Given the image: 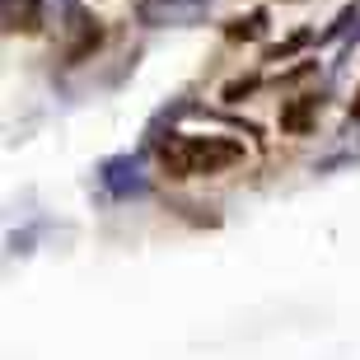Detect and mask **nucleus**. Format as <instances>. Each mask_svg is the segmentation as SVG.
Masks as SVG:
<instances>
[{
  "mask_svg": "<svg viewBox=\"0 0 360 360\" xmlns=\"http://www.w3.org/2000/svg\"><path fill=\"white\" fill-rule=\"evenodd\" d=\"M160 164L169 178H215L243 164V146L225 136H178L160 150Z\"/></svg>",
  "mask_w": 360,
  "mask_h": 360,
  "instance_id": "nucleus-1",
  "label": "nucleus"
},
{
  "mask_svg": "<svg viewBox=\"0 0 360 360\" xmlns=\"http://www.w3.org/2000/svg\"><path fill=\"white\" fill-rule=\"evenodd\" d=\"M206 0H146L141 5V19L146 24H192L201 19Z\"/></svg>",
  "mask_w": 360,
  "mask_h": 360,
  "instance_id": "nucleus-2",
  "label": "nucleus"
},
{
  "mask_svg": "<svg viewBox=\"0 0 360 360\" xmlns=\"http://www.w3.org/2000/svg\"><path fill=\"white\" fill-rule=\"evenodd\" d=\"M314 127H319V98L314 94H300L281 108V131L285 136H309Z\"/></svg>",
  "mask_w": 360,
  "mask_h": 360,
  "instance_id": "nucleus-3",
  "label": "nucleus"
},
{
  "mask_svg": "<svg viewBox=\"0 0 360 360\" xmlns=\"http://www.w3.org/2000/svg\"><path fill=\"white\" fill-rule=\"evenodd\" d=\"M262 28H267V10H253V14L229 19V24H225V38L229 42H248V38H262Z\"/></svg>",
  "mask_w": 360,
  "mask_h": 360,
  "instance_id": "nucleus-4",
  "label": "nucleus"
},
{
  "mask_svg": "<svg viewBox=\"0 0 360 360\" xmlns=\"http://www.w3.org/2000/svg\"><path fill=\"white\" fill-rule=\"evenodd\" d=\"M309 42H314V33H295V38H285V42H281V47H271V52H267V61H285V56L304 52Z\"/></svg>",
  "mask_w": 360,
  "mask_h": 360,
  "instance_id": "nucleus-5",
  "label": "nucleus"
},
{
  "mask_svg": "<svg viewBox=\"0 0 360 360\" xmlns=\"http://www.w3.org/2000/svg\"><path fill=\"white\" fill-rule=\"evenodd\" d=\"M257 89V80L248 75V80H234V84H225V103H239V98H248V94Z\"/></svg>",
  "mask_w": 360,
  "mask_h": 360,
  "instance_id": "nucleus-6",
  "label": "nucleus"
},
{
  "mask_svg": "<svg viewBox=\"0 0 360 360\" xmlns=\"http://www.w3.org/2000/svg\"><path fill=\"white\" fill-rule=\"evenodd\" d=\"M351 117H360V94H356V103H351Z\"/></svg>",
  "mask_w": 360,
  "mask_h": 360,
  "instance_id": "nucleus-7",
  "label": "nucleus"
}]
</instances>
